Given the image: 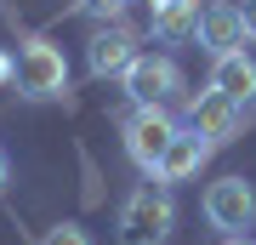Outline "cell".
Instances as JSON below:
<instances>
[{
  "label": "cell",
  "mask_w": 256,
  "mask_h": 245,
  "mask_svg": "<svg viewBox=\"0 0 256 245\" xmlns=\"http://www.w3.org/2000/svg\"><path fill=\"white\" fill-rule=\"evenodd\" d=\"M120 245H165L176 228V200L171 188H160V182H137V188L126 194V205H120Z\"/></svg>",
  "instance_id": "cell-1"
},
{
  "label": "cell",
  "mask_w": 256,
  "mask_h": 245,
  "mask_svg": "<svg viewBox=\"0 0 256 245\" xmlns=\"http://www.w3.org/2000/svg\"><path fill=\"white\" fill-rule=\"evenodd\" d=\"M68 91V57L46 35H28L18 46V97L23 103H52Z\"/></svg>",
  "instance_id": "cell-2"
},
{
  "label": "cell",
  "mask_w": 256,
  "mask_h": 245,
  "mask_svg": "<svg viewBox=\"0 0 256 245\" xmlns=\"http://www.w3.org/2000/svg\"><path fill=\"white\" fill-rule=\"evenodd\" d=\"M120 80H126L131 109H171V97H182V63L165 52H137V63Z\"/></svg>",
  "instance_id": "cell-3"
},
{
  "label": "cell",
  "mask_w": 256,
  "mask_h": 245,
  "mask_svg": "<svg viewBox=\"0 0 256 245\" xmlns=\"http://www.w3.org/2000/svg\"><path fill=\"white\" fill-rule=\"evenodd\" d=\"M176 131H182V120L171 109H131L126 114V154H131V165H137L142 177H154L165 148L176 143Z\"/></svg>",
  "instance_id": "cell-4"
},
{
  "label": "cell",
  "mask_w": 256,
  "mask_h": 245,
  "mask_svg": "<svg viewBox=\"0 0 256 245\" xmlns=\"http://www.w3.org/2000/svg\"><path fill=\"white\" fill-rule=\"evenodd\" d=\"M245 109H239V103H228V97H216V91H188V97H182V126L188 131H200L205 137V143L210 148H222V143H234V137L239 131H245Z\"/></svg>",
  "instance_id": "cell-5"
},
{
  "label": "cell",
  "mask_w": 256,
  "mask_h": 245,
  "mask_svg": "<svg viewBox=\"0 0 256 245\" xmlns=\"http://www.w3.org/2000/svg\"><path fill=\"white\" fill-rule=\"evenodd\" d=\"M205 222L216 228L222 239L250 234V222H256V188L245 177H216L205 188Z\"/></svg>",
  "instance_id": "cell-6"
},
{
  "label": "cell",
  "mask_w": 256,
  "mask_h": 245,
  "mask_svg": "<svg viewBox=\"0 0 256 245\" xmlns=\"http://www.w3.org/2000/svg\"><path fill=\"white\" fill-rule=\"evenodd\" d=\"M137 40H142V35H137L126 18L92 29V40H86V69H92L97 80H108V74H126L131 63H137Z\"/></svg>",
  "instance_id": "cell-7"
},
{
  "label": "cell",
  "mask_w": 256,
  "mask_h": 245,
  "mask_svg": "<svg viewBox=\"0 0 256 245\" xmlns=\"http://www.w3.org/2000/svg\"><path fill=\"white\" fill-rule=\"evenodd\" d=\"M205 46L210 57H228V52H245V18H239L234 0H210V6L200 12V35H194Z\"/></svg>",
  "instance_id": "cell-8"
},
{
  "label": "cell",
  "mask_w": 256,
  "mask_h": 245,
  "mask_svg": "<svg viewBox=\"0 0 256 245\" xmlns=\"http://www.w3.org/2000/svg\"><path fill=\"white\" fill-rule=\"evenodd\" d=\"M210 154H216V148H210V143H205L200 131H188V126H182V131H176V143L165 148V160H160V171L148 177V182H160V188H176V182H188V177H200V165H205Z\"/></svg>",
  "instance_id": "cell-9"
},
{
  "label": "cell",
  "mask_w": 256,
  "mask_h": 245,
  "mask_svg": "<svg viewBox=\"0 0 256 245\" xmlns=\"http://www.w3.org/2000/svg\"><path fill=\"white\" fill-rule=\"evenodd\" d=\"M210 91L228 97V103H239V109H250V103H256V63H250L245 52L210 57Z\"/></svg>",
  "instance_id": "cell-10"
},
{
  "label": "cell",
  "mask_w": 256,
  "mask_h": 245,
  "mask_svg": "<svg viewBox=\"0 0 256 245\" xmlns=\"http://www.w3.org/2000/svg\"><path fill=\"white\" fill-rule=\"evenodd\" d=\"M40 245H92V234H86L80 222H57V228H46Z\"/></svg>",
  "instance_id": "cell-11"
},
{
  "label": "cell",
  "mask_w": 256,
  "mask_h": 245,
  "mask_svg": "<svg viewBox=\"0 0 256 245\" xmlns=\"http://www.w3.org/2000/svg\"><path fill=\"white\" fill-rule=\"evenodd\" d=\"M126 6H131V0H86V12L102 18V23H120V18H126Z\"/></svg>",
  "instance_id": "cell-12"
},
{
  "label": "cell",
  "mask_w": 256,
  "mask_h": 245,
  "mask_svg": "<svg viewBox=\"0 0 256 245\" xmlns=\"http://www.w3.org/2000/svg\"><path fill=\"white\" fill-rule=\"evenodd\" d=\"M239 18H245V40H256V0H245V6H239Z\"/></svg>",
  "instance_id": "cell-13"
},
{
  "label": "cell",
  "mask_w": 256,
  "mask_h": 245,
  "mask_svg": "<svg viewBox=\"0 0 256 245\" xmlns=\"http://www.w3.org/2000/svg\"><path fill=\"white\" fill-rule=\"evenodd\" d=\"M6 182H12V165H6V154H0V194H6Z\"/></svg>",
  "instance_id": "cell-14"
},
{
  "label": "cell",
  "mask_w": 256,
  "mask_h": 245,
  "mask_svg": "<svg viewBox=\"0 0 256 245\" xmlns=\"http://www.w3.org/2000/svg\"><path fill=\"white\" fill-rule=\"evenodd\" d=\"M222 245H256V239L250 234H234V239H222Z\"/></svg>",
  "instance_id": "cell-15"
}]
</instances>
